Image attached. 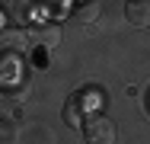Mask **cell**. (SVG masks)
Returning <instances> with one entry per match:
<instances>
[{
  "mask_svg": "<svg viewBox=\"0 0 150 144\" xmlns=\"http://www.w3.org/2000/svg\"><path fill=\"white\" fill-rule=\"evenodd\" d=\"M3 16H6V23L26 26L32 19V0H3Z\"/></svg>",
  "mask_w": 150,
  "mask_h": 144,
  "instance_id": "5",
  "label": "cell"
},
{
  "mask_svg": "<svg viewBox=\"0 0 150 144\" xmlns=\"http://www.w3.org/2000/svg\"><path fill=\"white\" fill-rule=\"evenodd\" d=\"M125 16L134 29H147L150 26V0H128L125 3Z\"/></svg>",
  "mask_w": 150,
  "mask_h": 144,
  "instance_id": "6",
  "label": "cell"
},
{
  "mask_svg": "<svg viewBox=\"0 0 150 144\" xmlns=\"http://www.w3.org/2000/svg\"><path fill=\"white\" fill-rule=\"evenodd\" d=\"M64 122L74 125V128H83L86 118H83V103H80V99H70V103L64 106Z\"/></svg>",
  "mask_w": 150,
  "mask_h": 144,
  "instance_id": "7",
  "label": "cell"
},
{
  "mask_svg": "<svg viewBox=\"0 0 150 144\" xmlns=\"http://www.w3.org/2000/svg\"><path fill=\"white\" fill-rule=\"evenodd\" d=\"M29 32H23V29H16V26H3V35H0V48L3 51H26L29 48Z\"/></svg>",
  "mask_w": 150,
  "mask_h": 144,
  "instance_id": "4",
  "label": "cell"
},
{
  "mask_svg": "<svg viewBox=\"0 0 150 144\" xmlns=\"http://www.w3.org/2000/svg\"><path fill=\"white\" fill-rule=\"evenodd\" d=\"M83 141L86 144H115V125L105 115H90L83 122Z\"/></svg>",
  "mask_w": 150,
  "mask_h": 144,
  "instance_id": "1",
  "label": "cell"
},
{
  "mask_svg": "<svg viewBox=\"0 0 150 144\" xmlns=\"http://www.w3.org/2000/svg\"><path fill=\"white\" fill-rule=\"evenodd\" d=\"M99 16H102L99 0H80V3L74 6V23L83 29V32H93L96 23H99Z\"/></svg>",
  "mask_w": 150,
  "mask_h": 144,
  "instance_id": "2",
  "label": "cell"
},
{
  "mask_svg": "<svg viewBox=\"0 0 150 144\" xmlns=\"http://www.w3.org/2000/svg\"><path fill=\"white\" fill-rule=\"evenodd\" d=\"M61 35L64 32H61L58 23H35V26H29V38L35 45H42V48H58Z\"/></svg>",
  "mask_w": 150,
  "mask_h": 144,
  "instance_id": "3",
  "label": "cell"
}]
</instances>
